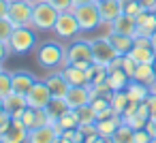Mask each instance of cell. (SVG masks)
<instances>
[{
	"instance_id": "obj_53",
	"label": "cell",
	"mask_w": 156,
	"mask_h": 143,
	"mask_svg": "<svg viewBox=\"0 0 156 143\" xmlns=\"http://www.w3.org/2000/svg\"><path fill=\"white\" fill-rule=\"evenodd\" d=\"M0 143H2V134H0Z\"/></svg>"
},
{
	"instance_id": "obj_47",
	"label": "cell",
	"mask_w": 156,
	"mask_h": 143,
	"mask_svg": "<svg viewBox=\"0 0 156 143\" xmlns=\"http://www.w3.org/2000/svg\"><path fill=\"white\" fill-rule=\"evenodd\" d=\"M2 111H5V107H0V115H2Z\"/></svg>"
},
{
	"instance_id": "obj_50",
	"label": "cell",
	"mask_w": 156,
	"mask_h": 143,
	"mask_svg": "<svg viewBox=\"0 0 156 143\" xmlns=\"http://www.w3.org/2000/svg\"><path fill=\"white\" fill-rule=\"evenodd\" d=\"M152 143H156V137H154V139H152Z\"/></svg>"
},
{
	"instance_id": "obj_46",
	"label": "cell",
	"mask_w": 156,
	"mask_h": 143,
	"mask_svg": "<svg viewBox=\"0 0 156 143\" xmlns=\"http://www.w3.org/2000/svg\"><path fill=\"white\" fill-rule=\"evenodd\" d=\"M150 90H152V92H156V83H152V85H150Z\"/></svg>"
},
{
	"instance_id": "obj_18",
	"label": "cell",
	"mask_w": 156,
	"mask_h": 143,
	"mask_svg": "<svg viewBox=\"0 0 156 143\" xmlns=\"http://www.w3.org/2000/svg\"><path fill=\"white\" fill-rule=\"evenodd\" d=\"M109 32H120V34L135 37V34H137V22H135V17L122 13L120 17H115V19L109 24Z\"/></svg>"
},
{
	"instance_id": "obj_54",
	"label": "cell",
	"mask_w": 156,
	"mask_h": 143,
	"mask_svg": "<svg viewBox=\"0 0 156 143\" xmlns=\"http://www.w3.org/2000/svg\"><path fill=\"white\" fill-rule=\"evenodd\" d=\"M154 15H156V9H154Z\"/></svg>"
},
{
	"instance_id": "obj_22",
	"label": "cell",
	"mask_w": 156,
	"mask_h": 143,
	"mask_svg": "<svg viewBox=\"0 0 156 143\" xmlns=\"http://www.w3.org/2000/svg\"><path fill=\"white\" fill-rule=\"evenodd\" d=\"M60 71H62V75H64V79H66L69 85H88V73H86V68L66 64Z\"/></svg>"
},
{
	"instance_id": "obj_10",
	"label": "cell",
	"mask_w": 156,
	"mask_h": 143,
	"mask_svg": "<svg viewBox=\"0 0 156 143\" xmlns=\"http://www.w3.org/2000/svg\"><path fill=\"white\" fill-rule=\"evenodd\" d=\"M90 100H92L90 85H71L64 96V103L69 109H79L81 105H88Z\"/></svg>"
},
{
	"instance_id": "obj_5",
	"label": "cell",
	"mask_w": 156,
	"mask_h": 143,
	"mask_svg": "<svg viewBox=\"0 0 156 143\" xmlns=\"http://www.w3.org/2000/svg\"><path fill=\"white\" fill-rule=\"evenodd\" d=\"M51 32H54L56 39H60V41H73V39H77L79 32H81V28H79V22H77L75 13H73V11L60 13Z\"/></svg>"
},
{
	"instance_id": "obj_25",
	"label": "cell",
	"mask_w": 156,
	"mask_h": 143,
	"mask_svg": "<svg viewBox=\"0 0 156 143\" xmlns=\"http://www.w3.org/2000/svg\"><path fill=\"white\" fill-rule=\"evenodd\" d=\"M107 73H109V75H107V85H109L113 92L126 90L130 77H128V73H126L124 68H115V71H107Z\"/></svg>"
},
{
	"instance_id": "obj_44",
	"label": "cell",
	"mask_w": 156,
	"mask_h": 143,
	"mask_svg": "<svg viewBox=\"0 0 156 143\" xmlns=\"http://www.w3.org/2000/svg\"><path fill=\"white\" fill-rule=\"evenodd\" d=\"M150 41H152V49L156 51V30L152 32V37H150Z\"/></svg>"
},
{
	"instance_id": "obj_8",
	"label": "cell",
	"mask_w": 156,
	"mask_h": 143,
	"mask_svg": "<svg viewBox=\"0 0 156 143\" xmlns=\"http://www.w3.org/2000/svg\"><path fill=\"white\" fill-rule=\"evenodd\" d=\"M90 45H92L94 64H98V66H107V64L118 56V51H115L113 45L109 43L107 34H105V37H94V39H90Z\"/></svg>"
},
{
	"instance_id": "obj_35",
	"label": "cell",
	"mask_w": 156,
	"mask_h": 143,
	"mask_svg": "<svg viewBox=\"0 0 156 143\" xmlns=\"http://www.w3.org/2000/svg\"><path fill=\"white\" fill-rule=\"evenodd\" d=\"M152 134L145 130V128H137L135 134H133V143H152Z\"/></svg>"
},
{
	"instance_id": "obj_19",
	"label": "cell",
	"mask_w": 156,
	"mask_h": 143,
	"mask_svg": "<svg viewBox=\"0 0 156 143\" xmlns=\"http://www.w3.org/2000/svg\"><path fill=\"white\" fill-rule=\"evenodd\" d=\"M128 56L137 62V64H143V62H154L156 60V51L152 49V43H135L133 49L128 51Z\"/></svg>"
},
{
	"instance_id": "obj_7",
	"label": "cell",
	"mask_w": 156,
	"mask_h": 143,
	"mask_svg": "<svg viewBox=\"0 0 156 143\" xmlns=\"http://www.w3.org/2000/svg\"><path fill=\"white\" fill-rule=\"evenodd\" d=\"M73 13L79 22V28L81 32H92L96 30L103 22H101V15H98V7L96 2H86V5H79V7H73Z\"/></svg>"
},
{
	"instance_id": "obj_51",
	"label": "cell",
	"mask_w": 156,
	"mask_h": 143,
	"mask_svg": "<svg viewBox=\"0 0 156 143\" xmlns=\"http://www.w3.org/2000/svg\"><path fill=\"white\" fill-rule=\"evenodd\" d=\"M0 107H2V98H0Z\"/></svg>"
},
{
	"instance_id": "obj_48",
	"label": "cell",
	"mask_w": 156,
	"mask_h": 143,
	"mask_svg": "<svg viewBox=\"0 0 156 143\" xmlns=\"http://www.w3.org/2000/svg\"><path fill=\"white\" fill-rule=\"evenodd\" d=\"M152 64H154V71H156V60H154V62H152Z\"/></svg>"
},
{
	"instance_id": "obj_2",
	"label": "cell",
	"mask_w": 156,
	"mask_h": 143,
	"mask_svg": "<svg viewBox=\"0 0 156 143\" xmlns=\"http://www.w3.org/2000/svg\"><path fill=\"white\" fill-rule=\"evenodd\" d=\"M9 51L15 54V56H24V54H30L37 49L39 45V39H37V32L32 26H22V28H13V34L9 39Z\"/></svg>"
},
{
	"instance_id": "obj_6",
	"label": "cell",
	"mask_w": 156,
	"mask_h": 143,
	"mask_svg": "<svg viewBox=\"0 0 156 143\" xmlns=\"http://www.w3.org/2000/svg\"><path fill=\"white\" fill-rule=\"evenodd\" d=\"M32 9H34V2H32V0H11L7 19H9L15 28L32 26Z\"/></svg>"
},
{
	"instance_id": "obj_29",
	"label": "cell",
	"mask_w": 156,
	"mask_h": 143,
	"mask_svg": "<svg viewBox=\"0 0 156 143\" xmlns=\"http://www.w3.org/2000/svg\"><path fill=\"white\" fill-rule=\"evenodd\" d=\"M54 126L58 128V132H60V130H66V128H77V126H79L77 111H75V109H66V111H64V115H62Z\"/></svg>"
},
{
	"instance_id": "obj_4",
	"label": "cell",
	"mask_w": 156,
	"mask_h": 143,
	"mask_svg": "<svg viewBox=\"0 0 156 143\" xmlns=\"http://www.w3.org/2000/svg\"><path fill=\"white\" fill-rule=\"evenodd\" d=\"M58 15H60V11L56 7H51L47 0H37L34 9H32V28L41 30V32H49V30H54Z\"/></svg>"
},
{
	"instance_id": "obj_34",
	"label": "cell",
	"mask_w": 156,
	"mask_h": 143,
	"mask_svg": "<svg viewBox=\"0 0 156 143\" xmlns=\"http://www.w3.org/2000/svg\"><path fill=\"white\" fill-rule=\"evenodd\" d=\"M13 24L7 19V17H0V43H9L11 34H13Z\"/></svg>"
},
{
	"instance_id": "obj_55",
	"label": "cell",
	"mask_w": 156,
	"mask_h": 143,
	"mask_svg": "<svg viewBox=\"0 0 156 143\" xmlns=\"http://www.w3.org/2000/svg\"><path fill=\"white\" fill-rule=\"evenodd\" d=\"M32 2H37V0H32Z\"/></svg>"
},
{
	"instance_id": "obj_3",
	"label": "cell",
	"mask_w": 156,
	"mask_h": 143,
	"mask_svg": "<svg viewBox=\"0 0 156 143\" xmlns=\"http://www.w3.org/2000/svg\"><path fill=\"white\" fill-rule=\"evenodd\" d=\"M66 62L79 68H88L90 64H94V56H92V45L90 39H73L66 47Z\"/></svg>"
},
{
	"instance_id": "obj_13",
	"label": "cell",
	"mask_w": 156,
	"mask_h": 143,
	"mask_svg": "<svg viewBox=\"0 0 156 143\" xmlns=\"http://www.w3.org/2000/svg\"><path fill=\"white\" fill-rule=\"evenodd\" d=\"M39 79L30 73V71H15V73H11V83H13V92H17V94H28L30 92V88L37 83Z\"/></svg>"
},
{
	"instance_id": "obj_40",
	"label": "cell",
	"mask_w": 156,
	"mask_h": 143,
	"mask_svg": "<svg viewBox=\"0 0 156 143\" xmlns=\"http://www.w3.org/2000/svg\"><path fill=\"white\" fill-rule=\"evenodd\" d=\"M9 56H11V51H9V45H7V43H0V62H5Z\"/></svg>"
},
{
	"instance_id": "obj_12",
	"label": "cell",
	"mask_w": 156,
	"mask_h": 143,
	"mask_svg": "<svg viewBox=\"0 0 156 143\" xmlns=\"http://www.w3.org/2000/svg\"><path fill=\"white\" fill-rule=\"evenodd\" d=\"M45 83H47V88H49V92H51V96L54 98H64L66 96V92H69V83H66V79H64V75H62V71H51L45 79H43Z\"/></svg>"
},
{
	"instance_id": "obj_30",
	"label": "cell",
	"mask_w": 156,
	"mask_h": 143,
	"mask_svg": "<svg viewBox=\"0 0 156 143\" xmlns=\"http://www.w3.org/2000/svg\"><path fill=\"white\" fill-rule=\"evenodd\" d=\"M77 111V120H79V126H88V124H96V111L92 109V105H81Z\"/></svg>"
},
{
	"instance_id": "obj_31",
	"label": "cell",
	"mask_w": 156,
	"mask_h": 143,
	"mask_svg": "<svg viewBox=\"0 0 156 143\" xmlns=\"http://www.w3.org/2000/svg\"><path fill=\"white\" fill-rule=\"evenodd\" d=\"M133 134H135V128H130L128 124H120L118 126V130L111 134V139H113V143H133Z\"/></svg>"
},
{
	"instance_id": "obj_21",
	"label": "cell",
	"mask_w": 156,
	"mask_h": 143,
	"mask_svg": "<svg viewBox=\"0 0 156 143\" xmlns=\"http://www.w3.org/2000/svg\"><path fill=\"white\" fill-rule=\"evenodd\" d=\"M137 22V34H143V37H152V32L156 30V15L154 11H143L135 17ZM135 34V37H137Z\"/></svg>"
},
{
	"instance_id": "obj_16",
	"label": "cell",
	"mask_w": 156,
	"mask_h": 143,
	"mask_svg": "<svg viewBox=\"0 0 156 143\" xmlns=\"http://www.w3.org/2000/svg\"><path fill=\"white\" fill-rule=\"evenodd\" d=\"M2 107L5 111L11 115V117H20L24 113V109L28 107V100L24 94H17V92H11L7 98H2Z\"/></svg>"
},
{
	"instance_id": "obj_14",
	"label": "cell",
	"mask_w": 156,
	"mask_h": 143,
	"mask_svg": "<svg viewBox=\"0 0 156 143\" xmlns=\"http://www.w3.org/2000/svg\"><path fill=\"white\" fill-rule=\"evenodd\" d=\"M28 128L22 124V120L13 117L11 126L2 132V143H26L28 141Z\"/></svg>"
},
{
	"instance_id": "obj_43",
	"label": "cell",
	"mask_w": 156,
	"mask_h": 143,
	"mask_svg": "<svg viewBox=\"0 0 156 143\" xmlns=\"http://www.w3.org/2000/svg\"><path fill=\"white\" fill-rule=\"evenodd\" d=\"M54 143H73V141H71V139H69V137H64V134H58V137H56V141H54Z\"/></svg>"
},
{
	"instance_id": "obj_39",
	"label": "cell",
	"mask_w": 156,
	"mask_h": 143,
	"mask_svg": "<svg viewBox=\"0 0 156 143\" xmlns=\"http://www.w3.org/2000/svg\"><path fill=\"white\" fill-rule=\"evenodd\" d=\"M145 130H147L152 137H156V115L147 120V124H145Z\"/></svg>"
},
{
	"instance_id": "obj_24",
	"label": "cell",
	"mask_w": 156,
	"mask_h": 143,
	"mask_svg": "<svg viewBox=\"0 0 156 143\" xmlns=\"http://www.w3.org/2000/svg\"><path fill=\"white\" fill-rule=\"evenodd\" d=\"M133 79H135V81H141V83H145V85L156 83V71H154V64H150V62L137 64V66H135V73H133Z\"/></svg>"
},
{
	"instance_id": "obj_41",
	"label": "cell",
	"mask_w": 156,
	"mask_h": 143,
	"mask_svg": "<svg viewBox=\"0 0 156 143\" xmlns=\"http://www.w3.org/2000/svg\"><path fill=\"white\" fill-rule=\"evenodd\" d=\"M139 5H141L145 11H154V9H156V0H139Z\"/></svg>"
},
{
	"instance_id": "obj_45",
	"label": "cell",
	"mask_w": 156,
	"mask_h": 143,
	"mask_svg": "<svg viewBox=\"0 0 156 143\" xmlns=\"http://www.w3.org/2000/svg\"><path fill=\"white\" fill-rule=\"evenodd\" d=\"M86 2H92V0H73V5L79 7V5H86Z\"/></svg>"
},
{
	"instance_id": "obj_20",
	"label": "cell",
	"mask_w": 156,
	"mask_h": 143,
	"mask_svg": "<svg viewBox=\"0 0 156 143\" xmlns=\"http://www.w3.org/2000/svg\"><path fill=\"white\" fill-rule=\"evenodd\" d=\"M107 39L113 45V49L118 51V56H126L133 49V45H135V37L120 34V32H107Z\"/></svg>"
},
{
	"instance_id": "obj_52",
	"label": "cell",
	"mask_w": 156,
	"mask_h": 143,
	"mask_svg": "<svg viewBox=\"0 0 156 143\" xmlns=\"http://www.w3.org/2000/svg\"><path fill=\"white\" fill-rule=\"evenodd\" d=\"M92 2H101V0H92Z\"/></svg>"
},
{
	"instance_id": "obj_28",
	"label": "cell",
	"mask_w": 156,
	"mask_h": 143,
	"mask_svg": "<svg viewBox=\"0 0 156 143\" xmlns=\"http://www.w3.org/2000/svg\"><path fill=\"white\" fill-rule=\"evenodd\" d=\"M128 103H130V98H128L126 90H118V92H113V94H111V109H113L118 115H122V113L126 111Z\"/></svg>"
},
{
	"instance_id": "obj_38",
	"label": "cell",
	"mask_w": 156,
	"mask_h": 143,
	"mask_svg": "<svg viewBox=\"0 0 156 143\" xmlns=\"http://www.w3.org/2000/svg\"><path fill=\"white\" fill-rule=\"evenodd\" d=\"M11 122H13V117H11L7 111H2V115H0V134H2V132L11 126Z\"/></svg>"
},
{
	"instance_id": "obj_23",
	"label": "cell",
	"mask_w": 156,
	"mask_h": 143,
	"mask_svg": "<svg viewBox=\"0 0 156 143\" xmlns=\"http://www.w3.org/2000/svg\"><path fill=\"white\" fill-rule=\"evenodd\" d=\"M69 107H66V103H64V98H51L47 105H45V117H47V122L49 124H56L62 115H64V111H66Z\"/></svg>"
},
{
	"instance_id": "obj_11",
	"label": "cell",
	"mask_w": 156,
	"mask_h": 143,
	"mask_svg": "<svg viewBox=\"0 0 156 143\" xmlns=\"http://www.w3.org/2000/svg\"><path fill=\"white\" fill-rule=\"evenodd\" d=\"M98 7V15H101V22L103 24H111L115 17H120L124 13V7H122V0H101L96 2Z\"/></svg>"
},
{
	"instance_id": "obj_26",
	"label": "cell",
	"mask_w": 156,
	"mask_h": 143,
	"mask_svg": "<svg viewBox=\"0 0 156 143\" xmlns=\"http://www.w3.org/2000/svg\"><path fill=\"white\" fill-rule=\"evenodd\" d=\"M150 92H152L150 85H145V83H141V81H135V79H130L128 85H126L128 98H130V100H137V103H143V100L147 98Z\"/></svg>"
},
{
	"instance_id": "obj_36",
	"label": "cell",
	"mask_w": 156,
	"mask_h": 143,
	"mask_svg": "<svg viewBox=\"0 0 156 143\" xmlns=\"http://www.w3.org/2000/svg\"><path fill=\"white\" fill-rule=\"evenodd\" d=\"M47 2L51 5V7H56L60 13H64V11H73V0H47Z\"/></svg>"
},
{
	"instance_id": "obj_9",
	"label": "cell",
	"mask_w": 156,
	"mask_h": 143,
	"mask_svg": "<svg viewBox=\"0 0 156 143\" xmlns=\"http://www.w3.org/2000/svg\"><path fill=\"white\" fill-rule=\"evenodd\" d=\"M51 98H54V96H51V92H49V88H47V83H45L43 79H39V81L30 88V92L26 94L28 107H34V109H45V105H47Z\"/></svg>"
},
{
	"instance_id": "obj_37",
	"label": "cell",
	"mask_w": 156,
	"mask_h": 143,
	"mask_svg": "<svg viewBox=\"0 0 156 143\" xmlns=\"http://www.w3.org/2000/svg\"><path fill=\"white\" fill-rule=\"evenodd\" d=\"M143 103H145V107H147L150 115L154 117V115H156V92H150V94H147V98H145Z\"/></svg>"
},
{
	"instance_id": "obj_1",
	"label": "cell",
	"mask_w": 156,
	"mask_h": 143,
	"mask_svg": "<svg viewBox=\"0 0 156 143\" xmlns=\"http://www.w3.org/2000/svg\"><path fill=\"white\" fill-rule=\"evenodd\" d=\"M34 60L47 73L60 71V68H64L69 64L66 62V47L60 43V39H56V41H43L34 49Z\"/></svg>"
},
{
	"instance_id": "obj_17",
	"label": "cell",
	"mask_w": 156,
	"mask_h": 143,
	"mask_svg": "<svg viewBox=\"0 0 156 143\" xmlns=\"http://www.w3.org/2000/svg\"><path fill=\"white\" fill-rule=\"evenodd\" d=\"M17 120H22V124H24L28 130H32V128H37V126L49 124L47 117H45V111H43V109H34V107H26L24 113H22Z\"/></svg>"
},
{
	"instance_id": "obj_42",
	"label": "cell",
	"mask_w": 156,
	"mask_h": 143,
	"mask_svg": "<svg viewBox=\"0 0 156 143\" xmlns=\"http://www.w3.org/2000/svg\"><path fill=\"white\" fill-rule=\"evenodd\" d=\"M9 5H11V0H0V17H7Z\"/></svg>"
},
{
	"instance_id": "obj_27",
	"label": "cell",
	"mask_w": 156,
	"mask_h": 143,
	"mask_svg": "<svg viewBox=\"0 0 156 143\" xmlns=\"http://www.w3.org/2000/svg\"><path fill=\"white\" fill-rule=\"evenodd\" d=\"M120 124H122V115H118V113L107 117V120H96V132L103 134V137H111L118 130Z\"/></svg>"
},
{
	"instance_id": "obj_15",
	"label": "cell",
	"mask_w": 156,
	"mask_h": 143,
	"mask_svg": "<svg viewBox=\"0 0 156 143\" xmlns=\"http://www.w3.org/2000/svg\"><path fill=\"white\" fill-rule=\"evenodd\" d=\"M58 137V128L54 124H45V126H37L28 132V141L26 143H54Z\"/></svg>"
},
{
	"instance_id": "obj_49",
	"label": "cell",
	"mask_w": 156,
	"mask_h": 143,
	"mask_svg": "<svg viewBox=\"0 0 156 143\" xmlns=\"http://www.w3.org/2000/svg\"><path fill=\"white\" fill-rule=\"evenodd\" d=\"M0 71H5V68H2V62H0Z\"/></svg>"
},
{
	"instance_id": "obj_33",
	"label": "cell",
	"mask_w": 156,
	"mask_h": 143,
	"mask_svg": "<svg viewBox=\"0 0 156 143\" xmlns=\"http://www.w3.org/2000/svg\"><path fill=\"white\" fill-rule=\"evenodd\" d=\"M122 7H124V13L130 15V17H137L139 13L145 11V9L139 5V0H122Z\"/></svg>"
},
{
	"instance_id": "obj_32",
	"label": "cell",
	"mask_w": 156,
	"mask_h": 143,
	"mask_svg": "<svg viewBox=\"0 0 156 143\" xmlns=\"http://www.w3.org/2000/svg\"><path fill=\"white\" fill-rule=\"evenodd\" d=\"M13 92V83H11V73L0 71V98H7Z\"/></svg>"
}]
</instances>
